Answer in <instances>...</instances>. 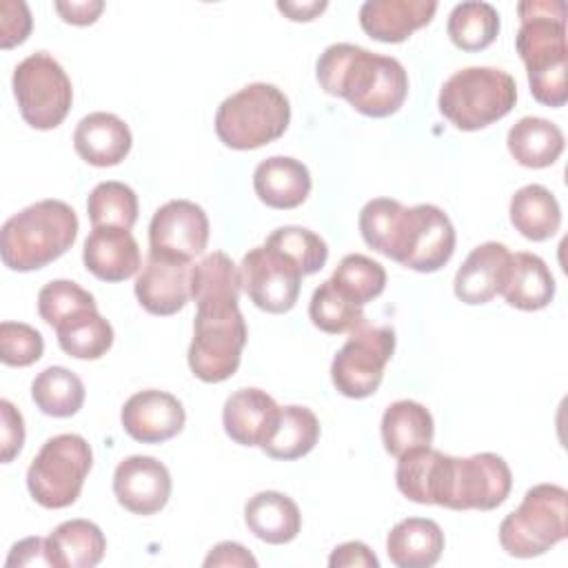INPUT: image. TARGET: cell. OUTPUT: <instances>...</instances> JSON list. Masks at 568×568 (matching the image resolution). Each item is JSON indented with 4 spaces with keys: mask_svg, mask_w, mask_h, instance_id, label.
<instances>
[{
    "mask_svg": "<svg viewBox=\"0 0 568 568\" xmlns=\"http://www.w3.org/2000/svg\"><path fill=\"white\" fill-rule=\"evenodd\" d=\"M359 233L373 251L417 273L439 271L455 251V226L435 204L368 200L359 211Z\"/></svg>",
    "mask_w": 568,
    "mask_h": 568,
    "instance_id": "cell-1",
    "label": "cell"
},
{
    "mask_svg": "<svg viewBox=\"0 0 568 568\" xmlns=\"http://www.w3.org/2000/svg\"><path fill=\"white\" fill-rule=\"evenodd\" d=\"M315 75L326 93L344 98L368 118L397 113L408 95V75L399 60L351 42L326 47L317 58Z\"/></svg>",
    "mask_w": 568,
    "mask_h": 568,
    "instance_id": "cell-2",
    "label": "cell"
},
{
    "mask_svg": "<svg viewBox=\"0 0 568 568\" xmlns=\"http://www.w3.org/2000/svg\"><path fill=\"white\" fill-rule=\"evenodd\" d=\"M519 31L515 47L526 64L530 93L546 106L568 100L566 4L561 0H526L517 4Z\"/></svg>",
    "mask_w": 568,
    "mask_h": 568,
    "instance_id": "cell-3",
    "label": "cell"
},
{
    "mask_svg": "<svg viewBox=\"0 0 568 568\" xmlns=\"http://www.w3.org/2000/svg\"><path fill=\"white\" fill-rule=\"evenodd\" d=\"M78 215L62 200H40L2 224L0 255L11 271H36L64 255L78 237Z\"/></svg>",
    "mask_w": 568,
    "mask_h": 568,
    "instance_id": "cell-4",
    "label": "cell"
},
{
    "mask_svg": "<svg viewBox=\"0 0 568 568\" xmlns=\"http://www.w3.org/2000/svg\"><path fill=\"white\" fill-rule=\"evenodd\" d=\"M515 102L517 84L510 73L495 67H466L442 84L437 106L459 131H477L508 115Z\"/></svg>",
    "mask_w": 568,
    "mask_h": 568,
    "instance_id": "cell-5",
    "label": "cell"
},
{
    "mask_svg": "<svg viewBox=\"0 0 568 568\" xmlns=\"http://www.w3.org/2000/svg\"><path fill=\"white\" fill-rule=\"evenodd\" d=\"M288 122V98L275 84L253 82L217 106L215 133L229 149L251 151L282 138Z\"/></svg>",
    "mask_w": 568,
    "mask_h": 568,
    "instance_id": "cell-6",
    "label": "cell"
},
{
    "mask_svg": "<svg viewBox=\"0 0 568 568\" xmlns=\"http://www.w3.org/2000/svg\"><path fill=\"white\" fill-rule=\"evenodd\" d=\"M568 535V493L557 484H537L499 524L501 548L517 559L548 552Z\"/></svg>",
    "mask_w": 568,
    "mask_h": 568,
    "instance_id": "cell-7",
    "label": "cell"
},
{
    "mask_svg": "<svg viewBox=\"0 0 568 568\" xmlns=\"http://www.w3.org/2000/svg\"><path fill=\"white\" fill-rule=\"evenodd\" d=\"M93 453L89 442L75 433H62L42 444L27 470V488L42 508L71 506L91 470Z\"/></svg>",
    "mask_w": 568,
    "mask_h": 568,
    "instance_id": "cell-8",
    "label": "cell"
},
{
    "mask_svg": "<svg viewBox=\"0 0 568 568\" xmlns=\"http://www.w3.org/2000/svg\"><path fill=\"white\" fill-rule=\"evenodd\" d=\"M513 488V473L504 457L477 453L470 457H444L435 506L450 510H493Z\"/></svg>",
    "mask_w": 568,
    "mask_h": 568,
    "instance_id": "cell-9",
    "label": "cell"
},
{
    "mask_svg": "<svg viewBox=\"0 0 568 568\" xmlns=\"http://www.w3.org/2000/svg\"><path fill=\"white\" fill-rule=\"evenodd\" d=\"M13 95L22 120L49 131L62 124L73 102V89L62 64L47 51H36L20 60L13 69Z\"/></svg>",
    "mask_w": 568,
    "mask_h": 568,
    "instance_id": "cell-10",
    "label": "cell"
},
{
    "mask_svg": "<svg viewBox=\"0 0 568 568\" xmlns=\"http://www.w3.org/2000/svg\"><path fill=\"white\" fill-rule=\"evenodd\" d=\"M246 335L240 306L197 308L189 346V368L206 384L229 379L240 366Z\"/></svg>",
    "mask_w": 568,
    "mask_h": 568,
    "instance_id": "cell-11",
    "label": "cell"
},
{
    "mask_svg": "<svg viewBox=\"0 0 568 568\" xmlns=\"http://www.w3.org/2000/svg\"><path fill=\"white\" fill-rule=\"evenodd\" d=\"M395 353V331L390 326L362 324L351 331L331 364L333 386L351 399L373 395L384 377V368Z\"/></svg>",
    "mask_w": 568,
    "mask_h": 568,
    "instance_id": "cell-12",
    "label": "cell"
},
{
    "mask_svg": "<svg viewBox=\"0 0 568 568\" xmlns=\"http://www.w3.org/2000/svg\"><path fill=\"white\" fill-rule=\"evenodd\" d=\"M240 275L248 300L266 313H288L300 297L304 277L291 257L264 244L242 257Z\"/></svg>",
    "mask_w": 568,
    "mask_h": 568,
    "instance_id": "cell-13",
    "label": "cell"
},
{
    "mask_svg": "<svg viewBox=\"0 0 568 568\" xmlns=\"http://www.w3.org/2000/svg\"><path fill=\"white\" fill-rule=\"evenodd\" d=\"M209 244V217L191 200H169L149 224V255L184 262L202 255Z\"/></svg>",
    "mask_w": 568,
    "mask_h": 568,
    "instance_id": "cell-14",
    "label": "cell"
},
{
    "mask_svg": "<svg viewBox=\"0 0 568 568\" xmlns=\"http://www.w3.org/2000/svg\"><path fill=\"white\" fill-rule=\"evenodd\" d=\"M113 495L133 515H155L171 497V473L155 457L131 455L115 466Z\"/></svg>",
    "mask_w": 568,
    "mask_h": 568,
    "instance_id": "cell-15",
    "label": "cell"
},
{
    "mask_svg": "<svg viewBox=\"0 0 568 568\" xmlns=\"http://www.w3.org/2000/svg\"><path fill=\"white\" fill-rule=\"evenodd\" d=\"M120 419L124 433L135 442L162 444L184 428L186 413L175 395L146 388L124 402Z\"/></svg>",
    "mask_w": 568,
    "mask_h": 568,
    "instance_id": "cell-16",
    "label": "cell"
},
{
    "mask_svg": "<svg viewBox=\"0 0 568 568\" xmlns=\"http://www.w3.org/2000/svg\"><path fill=\"white\" fill-rule=\"evenodd\" d=\"M280 408L266 390L240 388L226 397L222 424L235 444L262 448L277 428Z\"/></svg>",
    "mask_w": 568,
    "mask_h": 568,
    "instance_id": "cell-17",
    "label": "cell"
},
{
    "mask_svg": "<svg viewBox=\"0 0 568 568\" xmlns=\"http://www.w3.org/2000/svg\"><path fill=\"white\" fill-rule=\"evenodd\" d=\"M510 268V251L501 242L475 246L455 273L453 291L464 304H486L501 293Z\"/></svg>",
    "mask_w": 568,
    "mask_h": 568,
    "instance_id": "cell-18",
    "label": "cell"
},
{
    "mask_svg": "<svg viewBox=\"0 0 568 568\" xmlns=\"http://www.w3.org/2000/svg\"><path fill=\"white\" fill-rule=\"evenodd\" d=\"M82 262L102 282H124L138 273L142 257L129 229L93 226L84 240Z\"/></svg>",
    "mask_w": 568,
    "mask_h": 568,
    "instance_id": "cell-19",
    "label": "cell"
},
{
    "mask_svg": "<svg viewBox=\"0 0 568 568\" xmlns=\"http://www.w3.org/2000/svg\"><path fill=\"white\" fill-rule=\"evenodd\" d=\"M189 273L191 266L184 262L149 255L133 286L140 306L151 315H173L182 311L191 297Z\"/></svg>",
    "mask_w": 568,
    "mask_h": 568,
    "instance_id": "cell-20",
    "label": "cell"
},
{
    "mask_svg": "<svg viewBox=\"0 0 568 568\" xmlns=\"http://www.w3.org/2000/svg\"><path fill=\"white\" fill-rule=\"evenodd\" d=\"M131 129L115 113L95 111L84 115L73 131L75 153L91 166H115L131 151Z\"/></svg>",
    "mask_w": 568,
    "mask_h": 568,
    "instance_id": "cell-21",
    "label": "cell"
},
{
    "mask_svg": "<svg viewBox=\"0 0 568 568\" xmlns=\"http://www.w3.org/2000/svg\"><path fill=\"white\" fill-rule=\"evenodd\" d=\"M435 11V0H366L359 7V24L379 42H404L426 27Z\"/></svg>",
    "mask_w": 568,
    "mask_h": 568,
    "instance_id": "cell-22",
    "label": "cell"
},
{
    "mask_svg": "<svg viewBox=\"0 0 568 568\" xmlns=\"http://www.w3.org/2000/svg\"><path fill=\"white\" fill-rule=\"evenodd\" d=\"M253 189L271 209H295L311 193V173L295 158L271 155L255 166Z\"/></svg>",
    "mask_w": 568,
    "mask_h": 568,
    "instance_id": "cell-23",
    "label": "cell"
},
{
    "mask_svg": "<svg viewBox=\"0 0 568 568\" xmlns=\"http://www.w3.org/2000/svg\"><path fill=\"white\" fill-rule=\"evenodd\" d=\"M444 550V532L437 521L408 517L395 524L386 537V555L397 568H430Z\"/></svg>",
    "mask_w": 568,
    "mask_h": 568,
    "instance_id": "cell-24",
    "label": "cell"
},
{
    "mask_svg": "<svg viewBox=\"0 0 568 568\" xmlns=\"http://www.w3.org/2000/svg\"><path fill=\"white\" fill-rule=\"evenodd\" d=\"M240 288H242L240 268L222 251H213L204 255L195 266H191L189 291L197 308L237 306Z\"/></svg>",
    "mask_w": 568,
    "mask_h": 568,
    "instance_id": "cell-25",
    "label": "cell"
},
{
    "mask_svg": "<svg viewBox=\"0 0 568 568\" xmlns=\"http://www.w3.org/2000/svg\"><path fill=\"white\" fill-rule=\"evenodd\" d=\"M244 521L257 539L273 546L293 541L302 528L297 504L277 490L255 493L244 506Z\"/></svg>",
    "mask_w": 568,
    "mask_h": 568,
    "instance_id": "cell-26",
    "label": "cell"
},
{
    "mask_svg": "<svg viewBox=\"0 0 568 568\" xmlns=\"http://www.w3.org/2000/svg\"><path fill=\"white\" fill-rule=\"evenodd\" d=\"M47 550L53 568H93L106 550L104 532L89 519H69L51 530Z\"/></svg>",
    "mask_w": 568,
    "mask_h": 568,
    "instance_id": "cell-27",
    "label": "cell"
},
{
    "mask_svg": "<svg viewBox=\"0 0 568 568\" xmlns=\"http://www.w3.org/2000/svg\"><path fill=\"white\" fill-rule=\"evenodd\" d=\"M501 295L519 311H539L555 297V277L539 255L526 251L510 253V268Z\"/></svg>",
    "mask_w": 568,
    "mask_h": 568,
    "instance_id": "cell-28",
    "label": "cell"
},
{
    "mask_svg": "<svg viewBox=\"0 0 568 568\" xmlns=\"http://www.w3.org/2000/svg\"><path fill=\"white\" fill-rule=\"evenodd\" d=\"M506 144L515 162H519L521 166L546 169L559 160L566 140L555 122L526 115L510 126Z\"/></svg>",
    "mask_w": 568,
    "mask_h": 568,
    "instance_id": "cell-29",
    "label": "cell"
},
{
    "mask_svg": "<svg viewBox=\"0 0 568 568\" xmlns=\"http://www.w3.org/2000/svg\"><path fill=\"white\" fill-rule=\"evenodd\" d=\"M433 435V415L419 402L397 399L382 415V442L393 457H402L419 446H430Z\"/></svg>",
    "mask_w": 568,
    "mask_h": 568,
    "instance_id": "cell-30",
    "label": "cell"
},
{
    "mask_svg": "<svg viewBox=\"0 0 568 568\" xmlns=\"http://www.w3.org/2000/svg\"><path fill=\"white\" fill-rule=\"evenodd\" d=\"M513 226L532 242H544L559 231L561 209L552 191L541 184H526L510 200Z\"/></svg>",
    "mask_w": 568,
    "mask_h": 568,
    "instance_id": "cell-31",
    "label": "cell"
},
{
    "mask_svg": "<svg viewBox=\"0 0 568 568\" xmlns=\"http://www.w3.org/2000/svg\"><path fill=\"white\" fill-rule=\"evenodd\" d=\"M60 348L75 359H100L113 346V326L98 308H82L55 326Z\"/></svg>",
    "mask_w": 568,
    "mask_h": 568,
    "instance_id": "cell-32",
    "label": "cell"
},
{
    "mask_svg": "<svg viewBox=\"0 0 568 568\" xmlns=\"http://www.w3.org/2000/svg\"><path fill=\"white\" fill-rule=\"evenodd\" d=\"M320 439V422L315 413L306 406H282L280 422L273 437L262 446V450L273 459H300L308 455Z\"/></svg>",
    "mask_w": 568,
    "mask_h": 568,
    "instance_id": "cell-33",
    "label": "cell"
},
{
    "mask_svg": "<svg viewBox=\"0 0 568 568\" xmlns=\"http://www.w3.org/2000/svg\"><path fill=\"white\" fill-rule=\"evenodd\" d=\"M446 33L462 51H481L495 42L499 33V13L490 2L466 0L453 7Z\"/></svg>",
    "mask_w": 568,
    "mask_h": 568,
    "instance_id": "cell-34",
    "label": "cell"
},
{
    "mask_svg": "<svg viewBox=\"0 0 568 568\" xmlns=\"http://www.w3.org/2000/svg\"><path fill=\"white\" fill-rule=\"evenodd\" d=\"M31 397L44 415L71 417L84 404V384L73 371L64 366H49L36 375Z\"/></svg>",
    "mask_w": 568,
    "mask_h": 568,
    "instance_id": "cell-35",
    "label": "cell"
},
{
    "mask_svg": "<svg viewBox=\"0 0 568 568\" xmlns=\"http://www.w3.org/2000/svg\"><path fill=\"white\" fill-rule=\"evenodd\" d=\"M87 213L93 226L131 229L138 220V195L124 182H118V180L100 182L89 193Z\"/></svg>",
    "mask_w": 568,
    "mask_h": 568,
    "instance_id": "cell-36",
    "label": "cell"
},
{
    "mask_svg": "<svg viewBox=\"0 0 568 568\" xmlns=\"http://www.w3.org/2000/svg\"><path fill=\"white\" fill-rule=\"evenodd\" d=\"M308 317L320 331L331 335L351 333L366 322L362 306L351 302L344 293H339L331 280L322 282L313 291V297L308 304Z\"/></svg>",
    "mask_w": 568,
    "mask_h": 568,
    "instance_id": "cell-37",
    "label": "cell"
},
{
    "mask_svg": "<svg viewBox=\"0 0 568 568\" xmlns=\"http://www.w3.org/2000/svg\"><path fill=\"white\" fill-rule=\"evenodd\" d=\"M331 282L339 293H344L351 302L364 306L366 302L382 295L386 286V271L379 262L362 255L351 253L342 257L337 268L331 275Z\"/></svg>",
    "mask_w": 568,
    "mask_h": 568,
    "instance_id": "cell-38",
    "label": "cell"
},
{
    "mask_svg": "<svg viewBox=\"0 0 568 568\" xmlns=\"http://www.w3.org/2000/svg\"><path fill=\"white\" fill-rule=\"evenodd\" d=\"M264 246L275 248L280 253H284L286 257H291L302 275H313L317 271H322V266L328 260V246L326 242L311 229L304 226H280L275 229Z\"/></svg>",
    "mask_w": 568,
    "mask_h": 568,
    "instance_id": "cell-39",
    "label": "cell"
},
{
    "mask_svg": "<svg viewBox=\"0 0 568 568\" xmlns=\"http://www.w3.org/2000/svg\"><path fill=\"white\" fill-rule=\"evenodd\" d=\"M82 308H98L95 297L71 280H51L38 293V313L49 326H58Z\"/></svg>",
    "mask_w": 568,
    "mask_h": 568,
    "instance_id": "cell-40",
    "label": "cell"
},
{
    "mask_svg": "<svg viewBox=\"0 0 568 568\" xmlns=\"http://www.w3.org/2000/svg\"><path fill=\"white\" fill-rule=\"evenodd\" d=\"M44 353V339L40 331L22 322L0 324V359L7 366H31Z\"/></svg>",
    "mask_w": 568,
    "mask_h": 568,
    "instance_id": "cell-41",
    "label": "cell"
},
{
    "mask_svg": "<svg viewBox=\"0 0 568 568\" xmlns=\"http://www.w3.org/2000/svg\"><path fill=\"white\" fill-rule=\"evenodd\" d=\"M0 27H2V49L22 44L31 33V13L22 0H2L0 4Z\"/></svg>",
    "mask_w": 568,
    "mask_h": 568,
    "instance_id": "cell-42",
    "label": "cell"
},
{
    "mask_svg": "<svg viewBox=\"0 0 568 568\" xmlns=\"http://www.w3.org/2000/svg\"><path fill=\"white\" fill-rule=\"evenodd\" d=\"M0 417H2V426H0V442H2V462L9 464L24 444V422L20 410L9 402V399H0Z\"/></svg>",
    "mask_w": 568,
    "mask_h": 568,
    "instance_id": "cell-43",
    "label": "cell"
},
{
    "mask_svg": "<svg viewBox=\"0 0 568 568\" xmlns=\"http://www.w3.org/2000/svg\"><path fill=\"white\" fill-rule=\"evenodd\" d=\"M331 568H379V559L364 541H346L333 548L328 557Z\"/></svg>",
    "mask_w": 568,
    "mask_h": 568,
    "instance_id": "cell-44",
    "label": "cell"
},
{
    "mask_svg": "<svg viewBox=\"0 0 568 568\" xmlns=\"http://www.w3.org/2000/svg\"><path fill=\"white\" fill-rule=\"evenodd\" d=\"M11 566H51L49 550H47V537H27L13 544L7 561Z\"/></svg>",
    "mask_w": 568,
    "mask_h": 568,
    "instance_id": "cell-45",
    "label": "cell"
},
{
    "mask_svg": "<svg viewBox=\"0 0 568 568\" xmlns=\"http://www.w3.org/2000/svg\"><path fill=\"white\" fill-rule=\"evenodd\" d=\"M53 7L64 22L84 27V24H93L98 20V16L104 9V2L102 0H71V2L55 0Z\"/></svg>",
    "mask_w": 568,
    "mask_h": 568,
    "instance_id": "cell-46",
    "label": "cell"
},
{
    "mask_svg": "<svg viewBox=\"0 0 568 568\" xmlns=\"http://www.w3.org/2000/svg\"><path fill=\"white\" fill-rule=\"evenodd\" d=\"M204 566L211 568V566H251L255 568L257 566V559L242 546V544H235V541H220L217 546L211 548V552L206 555L204 559Z\"/></svg>",
    "mask_w": 568,
    "mask_h": 568,
    "instance_id": "cell-47",
    "label": "cell"
},
{
    "mask_svg": "<svg viewBox=\"0 0 568 568\" xmlns=\"http://www.w3.org/2000/svg\"><path fill=\"white\" fill-rule=\"evenodd\" d=\"M328 7L326 0H308V2H295V0H280L277 2V9L288 16L291 20L295 22H306V20H313L315 16H320L324 9Z\"/></svg>",
    "mask_w": 568,
    "mask_h": 568,
    "instance_id": "cell-48",
    "label": "cell"
}]
</instances>
